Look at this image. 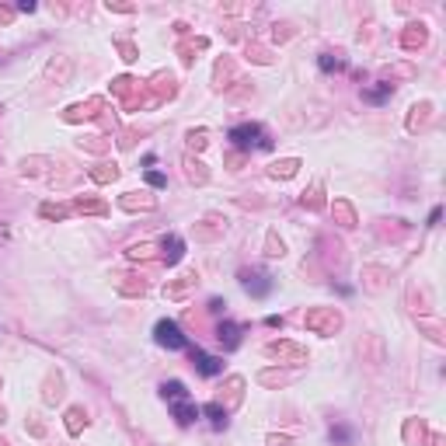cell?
<instances>
[{"label":"cell","instance_id":"1","mask_svg":"<svg viewBox=\"0 0 446 446\" xmlns=\"http://www.w3.org/2000/svg\"><path fill=\"white\" fill-rule=\"evenodd\" d=\"M160 394H164V401H167V405H171V415L178 418V425H192V422L199 418V408L192 405L189 390H185L178 380L164 383V387H160Z\"/></svg>","mask_w":446,"mask_h":446},{"label":"cell","instance_id":"2","mask_svg":"<svg viewBox=\"0 0 446 446\" xmlns=\"http://www.w3.org/2000/svg\"><path fill=\"white\" fill-rule=\"evenodd\" d=\"M231 140H234V147H241V150H251V147H262V150H268V147H272V143L265 140L262 126H255V123L234 126V129H231Z\"/></svg>","mask_w":446,"mask_h":446},{"label":"cell","instance_id":"3","mask_svg":"<svg viewBox=\"0 0 446 446\" xmlns=\"http://www.w3.org/2000/svg\"><path fill=\"white\" fill-rule=\"evenodd\" d=\"M153 339H157V346H164V349H185V346H189V339L182 334V328H178L175 321H157Z\"/></svg>","mask_w":446,"mask_h":446},{"label":"cell","instance_id":"4","mask_svg":"<svg viewBox=\"0 0 446 446\" xmlns=\"http://www.w3.org/2000/svg\"><path fill=\"white\" fill-rule=\"evenodd\" d=\"M192 359H195V370H199L202 376H216V373L223 370V359H216V356H209V352H202V349H192Z\"/></svg>","mask_w":446,"mask_h":446},{"label":"cell","instance_id":"5","mask_svg":"<svg viewBox=\"0 0 446 446\" xmlns=\"http://www.w3.org/2000/svg\"><path fill=\"white\" fill-rule=\"evenodd\" d=\"M244 286H248V293H255V297H265L268 290H272V279L268 275H244Z\"/></svg>","mask_w":446,"mask_h":446},{"label":"cell","instance_id":"6","mask_svg":"<svg viewBox=\"0 0 446 446\" xmlns=\"http://www.w3.org/2000/svg\"><path fill=\"white\" fill-rule=\"evenodd\" d=\"M220 342L227 346V349H237V342H241V328L237 324H220Z\"/></svg>","mask_w":446,"mask_h":446},{"label":"cell","instance_id":"7","mask_svg":"<svg viewBox=\"0 0 446 446\" xmlns=\"http://www.w3.org/2000/svg\"><path fill=\"white\" fill-rule=\"evenodd\" d=\"M160 248H164V258H167V262H178V258H182V251H185L182 237H175V234H171V237H164V244H160Z\"/></svg>","mask_w":446,"mask_h":446},{"label":"cell","instance_id":"8","mask_svg":"<svg viewBox=\"0 0 446 446\" xmlns=\"http://www.w3.org/2000/svg\"><path fill=\"white\" fill-rule=\"evenodd\" d=\"M206 415L213 418V425H216V429H223V425H227V412H223L220 405H206Z\"/></svg>","mask_w":446,"mask_h":446},{"label":"cell","instance_id":"9","mask_svg":"<svg viewBox=\"0 0 446 446\" xmlns=\"http://www.w3.org/2000/svg\"><path fill=\"white\" fill-rule=\"evenodd\" d=\"M147 182H150V185H157V189H164V185H167V178H164L160 171H147Z\"/></svg>","mask_w":446,"mask_h":446},{"label":"cell","instance_id":"10","mask_svg":"<svg viewBox=\"0 0 446 446\" xmlns=\"http://www.w3.org/2000/svg\"><path fill=\"white\" fill-rule=\"evenodd\" d=\"M342 63L339 60H331V56H321V70H339Z\"/></svg>","mask_w":446,"mask_h":446}]
</instances>
